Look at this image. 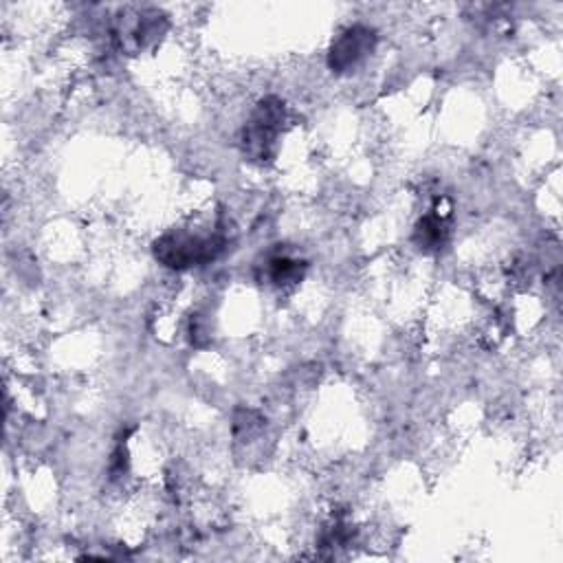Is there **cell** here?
I'll use <instances>...</instances> for the list:
<instances>
[{
	"mask_svg": "<svg viewBox=\"0 0 563 563\" xmlns=\"http://www.w3.org/2000/svg\"><path fill=\"white\" fill-rule=\"evenodd\" d=\"M416 240L420 249H438L444 240V224L438 216H427L416 229Z\"/></svg>",
	"mask_w": 563,
	"mask_h": 563,
	"instance_id": "obj_4",
	"label": "cell"
},
{
	"mask_svg": "<svg viewBox=\"0 0 563 563\" xmlns=\"http://www.w3.org/2000/svg\"><path fill=\"white\" fill-rule=\"evenodd\" d=\"M301 277V271H299V262L295 260H288V257H275L271 260V279L275 284H288V282H295Z\"/></svg>",
	"mask_w": 563,
	"mask_h": 563,
	"instance_id": "obj_5",
	"label": "cell"
},
{
	"mask_svg": "<svg viewBox=\"0 0 563 563\" xmlns=\"http://www.w3.org/2000/svg\"><path fill=\"white\" fill-rule=\"evenodd\" d=\"M284 123V106L277 99H264L244 125V152L257 161H266L275 152V141Z\"/></svg>",
	"mask_w": 563,
	"mask_h": 563,
	"instance_id": "obj_2",
	"label": "cell"
},
{
	"mask_svg": "<svg viewBox=\"0 0 563 563\" xmlns=\"http://www.w3.org/2000/svg\"><path fill=\"white\" fill-rule=\"evenodd\" d=\"M222 251V240L213 235H191L185 231L165 233L154 244V255L169 268H189L213 260Z\"/></svg>",
	"mask_w": 563,
	"mask_h": 563,
	"instance_id": "obj_1",
	"label": "cell"
},
{
	"mask_svg": "<svg viewBox=\"0 0 563 563\" xmlns=\"http://www.w3.org/2000/svg\"><path fill=\"white\" fill-rule=\"evenodd\" d=\"M376 35L372 29L354 24L339 33L328 51V66L336 73H347L356 64H361L374 48Z\"/></svg>",
	"mask_w": 563,
	"mask_h": 563,
	"instance_id": "obj_3",
	"label": "cell"
}]
</instances>
